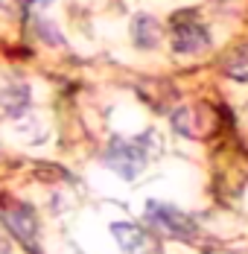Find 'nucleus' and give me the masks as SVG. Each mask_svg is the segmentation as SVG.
<instances>
[{
  "mask_svg": "<svg viewBox=\"0 0 248 254\" xmlns=\"http://www.w3.org/2000/svg\"><path fill=\"white\" fill-rule=\"evenodd\" d=\"M26 3H41L44 6V3H53V0H26Z\"/></svg>",
  "mask_w": 248,
  "mask_h": 254,
  "instance_id": "obj_10",
  "label": "nucleus"
},
{
  "mask_svg": "<svg viewBox=\"0 0 248 254\" xmlns=\"http://www.w3.org/2000/svg\"><path fill=\"white\" fill-rule=\"evenodd\" d=\"M111 234H114L117 246L125 254H152L155 252V240L149 237V231L134 225V222H114Z\"/></svg>",
  "mask_w": 248,
  "mask_h": 254,
  "instance_id": "obj_4",
  "label": "nucleus"
},
{
  "mask_svg": "<svg viewBox=\"0 0 248 254\" xmlns=\"http://www.w3.org/2000/svg\"><path fill=\"white\" fill-rule=\"evenodd\" d=\"M146 222L161 228L164 234H170V237H178V240H193L198 234L196 222L184 210L164 202H146Z\"/></svg>",
  "mask_w": 248,
  "mask_h": 254,
  "instance_id": "obj_3",
  "label": "nucleus"
},
{
  "mask_svg": "<svg viewBox=\"0 0 248 254\" xmlns=\"http://www.w3.org/2000/svg\"><path fill=\"white\" fill-rule=\"evenodd\" d=\"M0 108L6 111V114H24L26 108H29V88L21 85V82H12V85H6V88H0Z\"/></svg>",
  "mask_w": 248,
  "mask_h": 254,
  "instance_id": "obj_7",
  "label": "nucleus"
},
{
  "mask_svg": "<svg viewBox=\"0 0 248 254\" xmlns=\"http://www.w3.org/2000/svg\"><path fill=\"white\" fill-rule=\"evenodd\" d=\"M228 73H231L234 79L248 82V56H246V53H237V56H231V59H228Z\"/></svg>",
  "mask_w": 248,
  "mask_h": 254,
  "instance_id": "obj_8",
  "label": "nucleus"
},
{
  "mask_svg": "<svg viewBox=\"0 0 248 254\" xmlns=\"http://www.w3.org/2000/svg\"><path fill=\"white\" fill-rule=\"evenodd\" d=\"M35 26H38V35H41L44 41H50V44H62V35H56V29H53L47 21H38Z\"/></svg>",
  "mask_w": 248,
  "mask_h": 254,
  "instance_id": "obj_9",
  "label": "nucleus"
},
{
  "mask_svg": "<svg viewBox=\"0 0 248 254\" xmlns=\"http://www.w3.org/2000/svg\"><path fill=\"white\" fill-rule=\"evenodd\" d=\"M0 254H9V252H6V243H3V240H0Z\"/></svg>",
  "mask_w": 248,
  "mask_h": 254,
  "instance_id": "obj_11",
  "label": "nucleus"
},
{
  "mask_svg": "<svg viewBox=\"0 0 248 254\" xmlns=\"http://www.w3.org/2000/svg\"><path fill=\"white\" fill-rule=\"evenodd\" d=\"M170 44L178 56H196L210 47V32L196 12H178L170 21Z\"/></svg>",
  "mask_w": 248,
  "mask_h": 254,
  "instance_id": "obj_2",
  "label": "nucleus"
},
{
  "mask_svg": "<svg viewBox=\"0 0 248 254\" xmlns=\"http://www.w3.org/2000/svg\"><path fill=\"white\" fill-rule=\"evenodd\" d=\"M131 41L140 50L158 47V41H161V24L152 15H134V21H131Z\"/></svg>",
  "mask_w": 248,
  "mask_h": 254,
  "instance_id": "obj_6",
  "label": "nucleus"
},
{
  "mask_svg": "<svg viewBox=\"0 0 248 254\" xmlns=\"http://www.w3.org/2000/svg\"><path fill=\"white\" fill-rule=\"evenodd\" d=\"M149 143H152V131L137 137V140H125V137H111L108 149H105V164L125 181H134V178L143 173L149 161Z\"/></svg>",
  "mask_w": 248,
  "mask_h": 254,
  "instance_id": "obj_1",
  "label": "nucleus"
},
{
  "mask_svg": "<svg viewBox=\"0 0 248 254\" xmlns=\"http://www.w3.org/2000/svg\"><path fill=\"white\" fill-rule=\"evenodd\" d=\"M3 216H6V225H9V231L15 237H21L24 243H32L35 240V210L29 204H15Z\"/></svg>",
  "mask_w": 248,
  "mask_h": 254,
  "instance_id": "obj_5",
  "label": "nucleus"
}]
</instances>
